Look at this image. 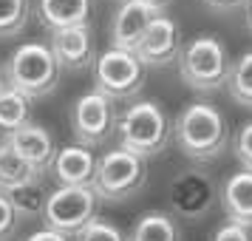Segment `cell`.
<instances>
[{"label": "cell", "mask_w": 252, "mask_h": 241, "mask_svg": "<svg viewBox=\"0 0 252 241\" xmlns=\"http://www.w3.org/2000/svg\"><path fill=\"white\" fill-rule=\"evenodd\" d=\"M173 137L187 159L213 162L229 145V128L224 114L210 103H190L173 122Z\"/></svg>", "instance_id": "1"}, {"label": "cell", "mask_w": 252, "mask_h": 241, "mask_svg": "<svg viewBox=\"0 0 252 241\" xmlns=\"http://www.w3.org/2000/svg\"><path fill=\"white\" fill-rule=\"evenodd\" d=\"M173 134L170 116L153 100H139V103L127 105L122 116L116 119V142L119 148L133 150L142 159L159 156L167 148Z\"/></svg>", "instance_id": "2"}, {"label": "cell", "mask_w": 252, "mask_h": 241, "mask_svg": "<svg viewBox=\"0 0 252 241\" xmlns=\"http://www.w3.org/2000/svg\"><path fill=\"white\" fill-rule=\"evenodd\" d=\"M179 74L190 91L213 94L224 88L229 74V57L224 43L213 34H201L184 43L179 54Z\"/></svg>", "instance_id": "3"}, {"label": "cell", "mask_w": 252, "mask_h": 241, "mask_svg": "<svg viewBox=\"0 0 252 241\" xmlns=\"http://www.w3.org/2000/svg\"><path fill=\"white\" fill-rule=\"evenodd\" d=\"M145 182H148V159L116 145L114 150L96 159L91 187L96 190L99 202H127L145 187Z\"/></svg>", "instance_id": "4"}, {"label": "cell", "mask_w": 252, "mask_h": 241, "mask_svg": "<svg viewBox=\"0 0 252 241\" xmlns=\"http://www.w3.org/2000/svg\"><path fill=\"white\" fill-rule=\"evenodd\" d=\"M60 74H63V69H60L54 51H51V46H43V43H23L20 48H14L6 63L9 85L23 91L32 100L48 97L57 88Z\"/></svg>", "instance_id": "5"}, {"label": "cell", "mask_w": 252, "mask_h": 241, "mask_svg": "<svg viewBox=\"0 0 252 241\" xmlns=\"http://www.w3.org/2000/svg\"><path fill=\"white\" fill-rule=\"evenodd\" d=\"M96 207H99V196L91 184H57L48 193L43 221L46 227L60 230L74 239L96 218Z\"/></svg>", "instance_id": "6"}, {"label": "cell", "mask_w": 252, "mask_h": 241, "mask_svg": "<svg viewBox=\"0 0 252 241\" xmlns=\"http://www.w3.org/2000/svg\"><path fill=\"white\" fill-rule=\"evenodd\" d=\"M94 88L111 100H130L145 85V63L133 48L111 46L94 60Z\"/></svg>", "instance_id": "7"}, {"label": "cell", "mask_w": 252, "mask_h": 241, "mask_svg": "<svg viewBox=\"0 0 252 241\" xmlns=\"http://www.w3.org/2000/svg\"><path fill=\"white\" fill-rule=\"evenodd\" d=\"M116 111L114 100L102 91H88L71 108V134L85 148H99L111 137H116Z\"/></svg>", "instance_id": "8"}, {"label": "cell", "mask_w": 252, "mask_h": 241, "mask_svg": "<svg viewBox=\"0 0 252 241\" xmlns=\"http://www.w3.org/2000/svg\"><path fill=\"white\" fill-rule=\"evenodd\" d=\"M133 51L145 63V69H164L176 63L182 54V34H179L176 20L167 14H156Z\"/></svg>", "instance_id": "9"}, {"label": "cell", "mask_w": 252, "mask_h": 241, "mask_svg": "<svg viewBox=\"0 0 252 241\" xmlns=\"http://www.w3.org/2000/svg\"><path fill=\"white\" fill-rule=\"evenodd\" d=\"M51 51L57 57L60 69L63 71H85L94 69V37L88 23L82 26H68V29H60V32H51Z\"/></svg>", "instance_id": "10"}, {"label": "cell", "mask_w": 252, "mask_h": 241, "mask_svg": "<svg viewBox=\"0 0 252 241\" xmlns=\"http://www.w3.org/2000/svg\"><path fill=\"white\" fill-rule=\"evenodd\" d=\"M156 14L159 12L150 9L142 0H122V6L114 14V23H111V46L136 48V43L148 32V26L153 23Z\"/></svg>", "instance_id": "11"}, {"label": "cell", "mask_w": 252, "mask_h": 241, "mask_svg": "<svg viewBox=\"0 0 252 241\" xmlns=\"http://www.w3.org/2000/svg\"><path fill=\"white\" fill-rule=\"evenodd\" d=\"M12 145L17 148V153L23 156L37 173H48L51 171V162L57 156V145H54V137L51 131L37 122H29V125L17 128L14 134H9Z\"/></svg>", "instance_id": "12"}, {"label": "cell", "mask_w": 252, "mask_h": 241, "mask_svg": "<svg viewBox=\"0 0 252 241\" xmlns=\"http://www.w3.org/2000/svg\"><path fill=\"white\" fill-rule=\"evenodd\" d=\"M51 173L57 184H91L96 173V156L85 145H65L57 148V156L51 162Z\"/></svg>", "instance_id": "13"}, {"label": "cell", "mask_w": 252, "mask_h": 241, "mask_svg": "<svg viewBox=\"0 0 252 241\" xmlns=\"http://www.w3.org/2000/svg\"><path fill=\"white\" fill-rule=\"evenodd\" d=\"M221 207L227 213L229 221L252 227V171L232 173L224 190H221Z\"/></svg>", "instance_id": "14"}, {"label": "cell", "mask_w": 252, "mask_h": 241, "mask_svg": "<svg viewBox=\"0 0 252 241\" xmlns=\"http://www.w3.org/2000/svg\"><path fill=\"white\" fill-rule=\"evenodd\" d=\"M91 0H37V17L48 32L88 23Z\"/></svg>", "instance_id": "15"}, {"label": "cell", "mask_w": 252, "mask_h": 241, "mask_svg": "<svg viewBox=\"0 0 252 241\" xmlns=\"http://www.w3.org/2000/svg\"><path fill=\"white\" fill-rule=\"evenodd\" d=\"M37 176H43V173H37L34 168L17 153V148L12 145V139L0 137V190H3V193H12L14 187L32 182Z\"/></svg>", "instance_id": "16"}, {"label": "cell", "mask_w": 252, "mask_h": 241, "mask_svg": "<svg viewBox=\"0 0 252 241\" xmlns=\"http://www.w3.org/2000/svg\"><path fill=\"white\" fill-rule=\"evenodd\" d=\"M127 241H182V230L170 213L150 210L145 216H139Z\"/></svg>", "instance_id": "17"}, {"label": "cell", "mask_w": 252, "mask_h": 241, "mask_svg": "<svg viewBox=\"0 0 252 241\" xmlns=\"http://www.w3.org/2000/svg\"><path fill=\"white\" fill-rule=\"evenodd\" d=\"M29 122H32V97H26L23 91L9 85L0 94V134L9 137Z\"/></svg>", "instance_id": "18"}, {"label": "cell", "mask_w": 252, "mask_h": 241, "mask_svg": "<svg viewBox=\"0 0 252 241\" xmlns=\"http://www.w3.org/2000/svg\"><path fill=\"white\" fill-rule=\"evenodd\" d=\"M9 199H12L14 210H17V216L23 218V221L43 218V210H46V202H48V193H46V187H43V176H37L32 182L14 187L12 193H9Z\"/></svg>", "instance_id": "19"}, {"label": "cell", "mask_w": 252, "mask_h": 241, "mask_svg": "<svg viewBox=\"0 0 252 241\" xmlns=\"http://www.w3.org/2000/svg\"><path fill=\"white\" fill-rule=\"evenodd\" d=\"M227 91L241 108H250L252 111V51H244V54L229 66Z\"/></svg>", "instance_id": "20"}, {"label": "cell", "mask_w": 252, "mask_h": 241, "mask_svg": "<svg viewBox=\"0 0 252 241\" xmlns=\"http://www.w3.org/2000/svg\"><path fill=\"white\" fill-rule=\"evenodd\" d=\"M29 26V0H0V40H12Z\"/></svg>", "instance_id": "21"}, {"label": "cell", "mask_w": 252, "mask_h": 241, "mask_svg": "<svg viewBox=\"0 0 252 241\" xmlns=\"http://www.w3.org/2000/svg\"><path fill=\"white\" fill-rule=\"evenodd\" d=\"M74 241H127V236L108 218H94L88 227L77 233Z\"/></svg>", "instance_id": "22"}, {"label": "cell", "mask_w": 252, "mask_h": 241, "mask_svg": "<svg viewBox=\"0 0 252 241\" xmlns=\"http://www.w3.org/2000/svg\"><path fill=\"white\" fill-rule=\"evenodd\" d=\"M20 221H23V218L17 216V210H14L9 193L0 190V241H12L17 227H20Z\"/></svg>", "instance_id": "23"}, {"label": "cell", "mask_w": 252, "mask_h": 241, "mask_svg": "<svg viewBox=\"0 0 252 241\" xmlns=\"http://www.w3.org/2000/svg\"><path fill=\"white\" fill-rule=\"evenodd\" d=\"M232 153L244 171H252V122H244L232 139Z\"/></svg>", "instance_id": "24"}, {"label": "cell", "mask_w": 252, "mask_h": 241, "mask_svg": "<svg viewBox=\"0 0 252 241\" xmlns=\"http://www.w3.org/2000/svg\"><path fill=\"white\" fill-rule=\"evenodd\" d=\"M213 241H252L250 236V227L244 224H235V221H227L213 233Z\"/></svg>", "instance_id": "25"}, {"label": "cell", "mask_w": 252, "mask_h": 241, "mask_svg": "<svg viewBox=\"0 0 252 241\" xmlns=\"http://www.w3.org/2000/svg\"><path fill=\"white\" fill-rule=\"evenodd\" d=\"M26 241H71V236L60 233V230H51V227H43V230H34Z\"/></svg>", "instance_id": "26"}, {"label": "cell", "mask_w": 252, "mask_h": 241, "mask_svg": "<svg viewBox=\"0 0 252 241\" xmlns=\"http://www.w3.org/2000/svg\"><path fill=\"white\" fill-rule=\"evenodd\" d=\"M210 9H216V12H232V9H241V6H247L250 0H204Z\"/></svg>", "instance_id": "27"}, {"label": "cell", "mask_w": 252, "mask_h": 241, "mask_svg": "<svg viewBox=\"0 0 252 241\" xmlns=\"http://www.w3.org/2000/svg\"><path fill=\"white\" fill-rule=\"evenodd\" d=\"M142 3H148V6H150V9H156V12H164V9H167V6H170V3H173V0H142Z\"/></svg>", "instance_id": "28"}, {"label": "cell", "mask_w": 252, "mask_h": 241, "mask_svg": "<svg viewBox=\"0 0 252 241\" xmlns=\"http://www.w3.org/2000/svg\"><path fill=\"white\" fill-rule=\"evenodd\" d=\"M6 88H9V77H6V69L0 66V94L6 91Z\"/></svg>", "instance_id": "29"}, {"label": "cell", "mask_w": 252, "mask_h": 241, "mask_svg": "<svg viewBox=\"0 0 252 241\" xmlns=\"http://www.w3.org/2000/svg\"><path fill=\"white\" fill-rule=\"evenodd\" d=\"M247 23H250V32H252V0L247 3Z\"/></svg>", "instance_id": "30"}]
</instances>
